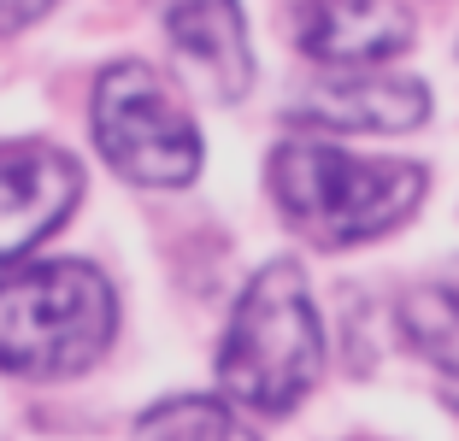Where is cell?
<instances>
[{
  "label": "cell",
  "mask_w": 459,
  "mask_h": 441,
  "mask_svg": "<svg viewBox=\"0 0 459 441\" xmlns=\"http://www.w3.org/2000/svg\"><path fill=\"white\" fill-rule=\"evenodd\" d=\"M318 371H325V324H318L300 265L277 259L236 300L224 353H218V383L236 406L277 418L307 401Z\"/></svg>",
  "instance_id": "cell-1"
},
{
  "label": "cell",
  "mask_w": 459,
  "mask_h": 441,
  "mask_svg": "<svg viewBox=\"0 0 459 441\" xmlns=\"http://www.w3.org/2000/svg\"><path fill=\"white\" fill-rule=\"evenodd\" d=\"M271 188L289 224L325 247L383 236L424 201V171L406 160H359L325 142H289L271 160Z\"/></svg>",
  "instance_id": "cell-2"
},
{
  "label": "cell",
  "mask_w": 459,
  "mask_h": 441,
  "mask_svg": "<svg viewBox=\"0 0 459 441\" xmlns=\"http://www.w3.org/2000/svg\"><path fill=\"white\" fill-rule=\"evenodd\" d=\"M112 342V289L82 259H41L0 277V371L71 376Z\"/></svg>",
  "instance_id": "cell-3"
},
{
  "label": "cell",
  "mask_w": 459,
  "mask_h": 441,
  "mask_svg": "<svg viewBox=\"0 0 459 441\" xmlns=\"http://www.w3.org/2000/svg\"><path fill=\"white\" fill-rule=\"evenodd\" d=\"M95 142L124 177L153 188L189 183L201 165V130L183 94L148 65H112L95 82Z\"/></svg>",
  "instance_id": "cell-4"
},
{
  "label": "cell",
  "mask_w": 459,
  "mask_h": 441,
  "mask_svg": "<svg viewBox=\"0 0 459 441\" xmlns=\"http://www.w3.org/2000/svg\"><path fill=\"white\" fill-rule=\"evenodd\" d=\"M82 195V171L41 142H13L0 147V265H13L36 247L41 236H54L65 212Z\"/></svg>",
  "instance_id": "cell-5"
},
{
  "label": "cell",
  "mask_w": 459,
  "mask_h": 441,
  "mask_svg": "<svg viewBox=\"0 0 459 441\" xmlns=\"http://www.w3.org/2000/svg\"><path fill=\"white\" fill-rule=\"evenodd\" d=\"M295 36L318 65H377L412 41V18L394 0H300Z\"/></svg>",
  "instance_id": "cell-6"
},
{
  "label": "cell",
  "mask_w": 459,
  "mask_h": 441,
  "mask_svg": "<svg viewBox=\"0 0 459 441\" xmlns=\"http://www.w3.org/2000/svg\"><path fill=\"white\" fill-rule=\"evenodd\" d=\"M165 30H171L183 65L195 71V82L236 100L254 82V54H247V30L236 0H165Z\"/></svg>",
  "instance_id": "cell-7"
},
{
  "label": "cell",
  "mask_w": 459,
  "mask_h": 441,
  "mask_svg": "<svg viewBox=\"0 0 459 441\" xmlns=\"http://www.w3.org/2000/svg\"><path fill=\"white\" fill-rule=\"evenodd\" d=\"M430 112V94L412 77H371L353 71L342 82H318L295 100V124H330V130H412Z\"/></svg>",
  "instance_id": "cell-8"
},
{
  "label": "cell",
  "mask_w": 459,
  "mask_h": 441,
  "mask_svg": "<svg viewBox=\"0 0 459 441\" xmlns=\"http://www.w3.org/2000/svg\"><path fill=\"white\" fill-rule=\"evenodd\" d=\"M401 330L424 359L459 371V282H419L401 300Z\"/></svg>",
  "instance_id": "cell-9"
},
{
  "label": "cell",
  "mask_w": 459,
  "mask_h": 441,
  "mask_svg": "<svg viewBox=\"0 0 459 441\" xmlns=\"http://www.w3.org/2000/svg\"><path fill=\"white\" fill-rule=\"evenodd\" d=\"M148 441H254L218 401H165L160 412L142 418Z\"/></svg>",
  "instance_id": "cell-10"
},
{
  "label": "cell",
  "mask_w": 459,
  "mask_h": 441,
  "mask_svg": "<svg viewBox=\"0 0 459 441\" xmlns=\"http://www.w3.org/2000/svg\"><path fill=\"white\" fill-rule=\"evenodd\" d=\"M54 0H0V36L6 30H24V24H36L41 13H48Z\"/></svg>",
  "instance_id": "cell-11"
}]
</instances>
